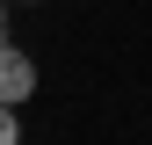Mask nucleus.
Instances as JSON below:
<instances>
[{"label":"nucleus","instance_id":"obj_3","mask_svg":"<svg viewBox=\"0 0 152 145\" xmlns=\"http://www.w3.org/2000/svg\"><path fill=\"white\" fill-rule=\"evenodd\" d=\"M0 36H7V7H0Z\"/></svg>","mask_w":152,"mask_h":145},{"label":"nucleus","instance_id":"obj_2","mask_svg":"<svg viewBox=\"0 0 152 145\" xmlns=\"http://www.w3.org/2000/svg\"><path fill=\"white\" fill-rule=\"evenodd\" d=\"M15 131H22V123H15V102H0V145H7Z\"/></svg>","mask_w":152,"mask_h":145},{"label":"nucleus","instance_id":"obj_1","mask_svg":"<svg viewBox=\"0 0 152 145\" xmlns=\"http://www.w3.org/2000/svg\"><path fill=\"white\" fill-rule=\"evenodd\" d=\"M29 94H36V58H29V51H15L7 36H0V102L22 109Z\"/></svg>","mask_w":152,"mask_h":145}]
</instances>
